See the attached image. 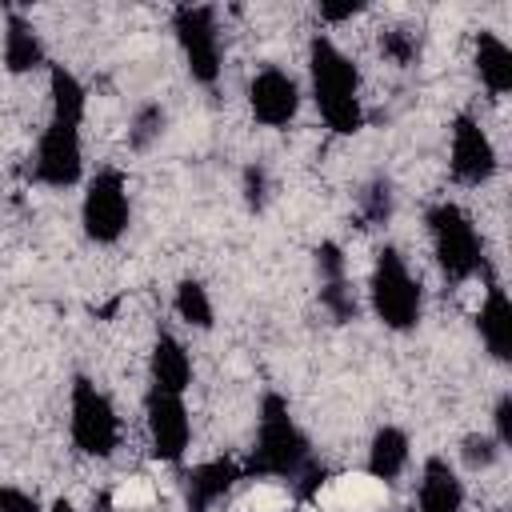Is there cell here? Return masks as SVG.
<instances>
[{"label":"cell","instance_id":"obj_18","mask_svg":"<svg viewBox=\"0 0 512 512\" xmlns=\"http://www.w3.org/2000/svg\"><path fill=\"white\" fill-rule=\"evenodd\" d=\"M408 460H412V440H408V432H404L400 424H380V428L372 432V440H368V472H372L376 480L392 484V480L404 476Z\"/></svg>","mask_w":512,"mask_h":512},{"label":"cell","instance_id":"obj_5","mask_svg":"<svg viewBox=\"0 0 512 512\" xmlns=\"http://www.w3.org/2000/svg\"><path fill=\"white\" fill-rule=\"evenodd\" d=\"M424 224H428V240H432V256H436V268L448 284H464L472 280L480 268H488L484 260V240L472 224V216L456 204V200H436L428 212H424Z\"/></svg>","mask_w":512,"mask_h":512},{"label":"cell","instance_id":"obj_3","mask_svg":"<svg viewBox=\"0 0 512 512\" xmlns=\"http://www.w3.org/2000/svg\"><path fill=\"white\" fill-rule=\"evenodd\" d=\"M308 464H312V444L292 420L288 400L280 392H264L256 416V440L248 448V460L240 464L244 480H300Z\"/></svg>","mask_w":512,"mask_h":512},{"label":"cell","instance_id":"obj_28","mask_svg":"<svg viewBox=\"0 0 512 512\" xmlns=\"http://www.w3.org/2000/svg\"><path fill=\"white\" fill-rule=\"evenodd\" d=\"M0 512H44L40 500L16 484H0Z\"/></svg>","mask_w":512,"mask_h":512},{"label":"cell","instance_id":"obj_20","mask_svg":"<svg viewBox=\"0 0 512 512\" xmlns=\"http://www.w3.org/2000/svg\"><path fill=\"white\" fill-rule=\"evenodd\" d=\"M164 124H168V112H164L156 100L140 104V108L132 112V120H128V148H136V152L152 148V144L164 136Z\"/></svg>","mask_w":512,"mask_h":512},{"label":"cell","instance_id":"obj_19","mask_svg":"<svg viewBox=\"0 0 512 512\" xmlns=\"http://www.w3.org/2000/svg\"><path fill=\"white\" fill-rule=\"evenodd\" d=\"M172 312H176L188 328L208 332V328H212V320H216V308H212V296H208L204 280L184 276V280L176 284V292H172Z\"/></svg>","mask_w":512,"mask_h":512},{"label":"cell","instance_id":"obj_25","mask_svg":"<svg viewBox=\"0 0 512 512\" xmlns=\"http://www.w3.org/2000/svg\"><path fill=\"white\" fill-rule=\"evenodd\" d=\"M240 192H244V204L248 212H264L268 208V196H272V180H268V168L260 160L244 164L240 172Z\"/></svg>","mask_w":512,"mask_h":512},{"label":"cell","instance_id":"obj_2","mask_svg":"<svg viewBox=\"0 0 512 512\" xmlns=\"http://www.w3.org/2000/svg\"><path fill=\"white\" fill-rule=\"evenodd\" d=\"M308 84H312V100L328 132L356 136L364 128L360 68L328 32H316L308 40Z\"/></svg>","mask_w":512,"mask_h":512},{"label":"cell","instance_id":"obj_8","mask_svg":"<svg viewBox=\"0 0 512 512\" xmlns=\"http://www.w3.org/2000/svg\"><path fill=\"white\" fill-rule=\"evenodd\" d=\"M172 32L184 56V68L196 84L212 88L224 72V48H220V24H216V8L208 4H180L172 12Z\"/></svg>","mask_w":512,"mask_h":512},{"label":"cell","instance_id":"obj_23","mask_svg":"<svg viewBox=\"0 0 512 512\" xmlns=\"http://www.w3.org/2000/svg\"><path fill=\"white\" fill-rule=\"evenodd\" d=\"M320 308L336 320V324H348L360 316V300L352 292L348 280H336V284H320Z\"/></svg>","mask_w":512,"mask_h":512},{"label":"cell","instance_id":"obj_21","mask_svg":"<svg viewBox=\"0 0 512 512\" xmlns=\"http://www.w3.org/2000/svg\"><path fill=\"white\" fill-rule=\"evenodd\" d=\"M392 220V184L388 176H372L360 192V228H376Z\"/></svg>","mask_w":512,"mask_h":512},{"label":"cell","instance_id":"obj_7","mask_svg":"<svg viewBox=\"0 0 512 512\" xmlns=\"http://www.w3.org/2000/svg\"><path fill=\"white\" fill-rule=\"evenodd\" d=\"M132 224V196L120 168H100L88 176L80 196V228L92 244H116Z\"/></svg>","mask_w":512,"mask_h":512},{"label":"cell","instance_id":"obj_30","mask_svg":"<svg viewBox=\"0 0 512 512\" xmlns=\"http://www.w3.org/2000/svg\"><path fill=\"white\" fill-rule=\"evenodd\" d=\"M44 512H80V508H76L72 500H64V496H56V500H52V504H48Z\"/></svg>","mask_w":512,"mask_h":512},{"label":"cell","instance_id":"obj_29","mask_svg":"<svg viewBox=\"0 0 512 512\" xmlns=\"http://www.w3.org/2000/svg\"><path fill=\"white\" fill-rule=\"evenodd\" d=\"M364 8H368L364 0H324L316 12H320V20H324V24H344V20L360 16Z\"/></svg>","mask_w":512,"mask_h":512},{"label":"cell","instance_id":"obj_17","mask_svg":"<svg viewBox=\"0 0 512 512\" xmlns=\"http://www.w3.org/2000/svg\"><path fill=\"white\" fill-rule=\"evenodd\" d=\"M472 64H476V80H480L492 96H508V92H512V48H508L492 28H480V32H476Z\"/></svg>","mask_w":512,"mask_h":512},{"label":"cell","instance_id":"obj_27","mask_svg":"<svg viewBox=\"0 0 512 512\" xmlns=\"http://www.w3.org/2000/svg\"><path fill=\"white\" fill-rule=\"evenodd\" d=\"M492 436L500 448H512V392H500L496 396V408H492Z\"/></svg>","mask_w":512,"mask_h":512},{"label":"cell","instance_id":"obj_6","mask_svg":"<svg viewBox=\"0 0 512 512\" xmlns=\"http://www.w3.org/2000/svg\"><path fill=\"white\" fill-rule=\"evenodd\" d=\"M68 436L92 460H108L120 448V416H116V404L84 372L72 376V392H68Z\"/></svg>","mask_w":512,"mask_h":512},{"label":"cell","instance_id":"obj_1","mask_svg":"<svg viewBox=\"0 0 512 512\" xmlns=\"http://www.w3.org/2000/svg\"><path fill=\"white\" fill-rule=\"evenodd\" d=\"M48 100L52 108H48V124L32 156V176L44 188H72L84 176L80 124L88 108V88L64 64H48Z\"/></svg>","mask_w":512,"mask_h":512},{"label":"cell","instance_id":"obj_9","mask_svg":"<svg viewBox=\"0 0 512 512\" xmlns=\"http://www.w3.org/2000/svg\"><path fill=\"white\" fill-rule=\"evenodd\" d=\"M448 168H452V180L464 184V188L488 184L500 168L496 144L472 112H456L452 124H448Z\"/></svg>","mask_w":512,"mask_h":512},{"label":"cell","instance_id":"obj_4","mask_svg":"<svg viewBox=\"0 0 512 512\" xmlns=\"http://www.w3.org/2000/svg\"><path fill=\"white\" fill-rule=\"evenodd\" d=\"M368 308L388 332H412L424 316V284L412 276L408 260L392 244L376 248L368 272Z\"/></svg>","mask_w":512,"mask_h":512},{"label":"cell","instance_id":"obj_31","mask_svg":"<svg viewBox=\"0 0 512 512\" xmlns=\"http://www.w3.org/2000/svg\"><path fill=\"white\" fill-rule=\"evenodd\" d=\"M496 512H508V508H496Z\"/></svg>","mask_w":512,"mask_h":512},{"label":"cell","instance_id":"obj_16","mask_svg":"<svg viewBox=\"0 0 512 512\" xmlns=\"http://www.w3.org/2000/svg\"><path fill=\"white\" fill-rule=\"evenodd\" d=\"M44 64H48V52H44L36 24L20 12H8V20H4V68L12 76H24V72H36Z\"/></svg>","mask_w":512,"mask_h":512},{"label":"cell","instance_id":"obj_24","mask_svg":"<svg viewBox=\"0 0 512 512\" xmlns=\"http://www.w3.org/2000/svg\"><path fill=\"white\" fill-rule=\"evenodd\" d=\"M500 444H496V436L492 432H468L464 440H460V460H464V468H472V472H484V468H492L496 460H500Z\"/></svg>","mask_w":512,"mask_h":512},{"label":"cell","instance_id":"obj_13","mask_svg":"<svg viewBox=\"0 0 512 512\" xmlns=\"http://www.w3.org/2000/svg\"><path fill=\"white\" fill-rule=\"evenodd\" d=\"M244 480L236 460H204L184 476V512H208L216 500H224Z\"/></svg>","mask_w":512,"mask_h":512},{"label":"cell","instance_id":"obj_15","mask_svg":"<svg viewBox=\"0 0 512 512\" xmlns=\"http://www.w3.org/2000/svg\"><path fill=\"white\" fill-rule=\"evenodd\" d=\"M464 480L456 476V468L444 456H428L420 468V484H416V504L420 512H464Z\"/></svg>","mask_w":512,"mask_h":512},{"label":"cell","instance_id":"obj_12","mask_svg":"<svg viewBox=\"0 0 512 512\" xmlns=\"http://www.w3.org/2000/svg\"><path fill=\"white\" fill-rule=\"evenodd\" d=\"M476 336H480L484 352L496 364H508L512 360V300H508V292H504L500 280H488L484 304L476 312Z\"/></svg>","mask_w":512,"mask_h":512},{"label":"cell","instance_id":"obj_11","mask_svg":"<svg viewBox=\"0 0 512 512\" xmlns=\"http://www.w3.org/2000/svg\"><path fill=\"white\" fill-rule=\"evenodd\" d=\"M248 112L264 128H288L300 112V84L276 64L260 68L248 80Z\"/></svg>","mask_w":512,"mask_h":512},{"label":"cell","instance_id":"obj_10","mask_svg":"<svg viewBox=\"0 0 512 512\" xmlns=\"http://www.w3.org/2000/svg\"><path fill=\"white\" fill-rule=\"evenodd\" d=\"M144 428H148V448L164 464H180L192 444V416L184 408V396L172 392H144Z\"/></svg>","mask_w":512,"mask_h":512},{"label":"cell","instance_id":"obj_22","mask_svg":"<svg viewBox=\"0 0 512 512\" xmlns=\"http://www.w3.org/2000/svg\"><path fill=\"white\" fill-rule=\"evenodd\" d=\"M380 56L392 60L396 68H408L420 60V36L412 28H384L380 32Z\"/></svg>","mask_w":512,"mask_h":512},{"label":"cell","instance_id":"obj_14","mask_svg":"<svg viewBox=\"0 0 512 512\" xmlns=\"http://www.w3.org/2000/svg\"><path fill=\"white\" fill-rule=\"evenodd\" d=\"M188 384H192V356H188V348L172 332H156L152 352H148V388L184 396Z\"/></svg>","mask_w":512,"mask_h":512},{"label":"cell","instance_id":"obj_26","mask_svg":"<svg viewBox=\"0 0 512 512\" xmlns=\"http://www.w3.org/2000/svg\"><path fill=\"white\" fill-rule=\"evenodd\" d=\"M312 260H316V276H320V284L348 280V256H344V248H340L336 240H320L316 252H312Z\"/></svg>","mask_w":512,"mask_h":512}]
</instances>
